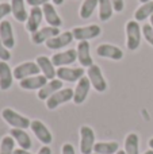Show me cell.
<instances>
[{
  "label": "cell",
  "instance_id": "obj_1",
  "mask_svg": "<svg viewBox=\"0 0 153 154\" xmlns=\"http://www.w3.org/2000/svg\"><path fill=\"white\" fill-rule=\"evenodd\" d=\"M125 31H126V48L130 51H136L141 45L142 27L137 20H129L126 23Z\"/></svg>",
  "mask_w": 153,
  "mask_h": 154
},
{
  "label": "cell",
  "instance_id": "obj_2",
  "mask_svg": "<svg viewBox=\"0 0 153 154\" xmlns=\"http://www.w3.org/2000/svg\"><path fill=\"white\" fill-rule=\"evenodd\" d=\"M2 118L12 128H23V130H26V128H29L30 125H31V120H30L29 118H26V116H23V115H20L19 112L14 111L12 108L3 109Z\"/></svg>",
  "mask_w": 153,
  "mask_h": 154
},
{
  "label": "cell",
  "instance_id": "obj_3",
  "mask_svg": "<svg viewBox=\"0 0 153 154\" xmlns=\"http://www.w3.org/2000/svg\"><path fill=\"white\" fill-rule=\"evenodd\" d=\"M73 38L79 42L81 41H89V39H95L102 34V29L98 24H88V26H80V27H73L72 30Z\"/></svg>",
  "mask_w": 153,
  "mask_h": 154
},
{
  "label": "cell",
  "instance_id": "obj_4",
  "mask_svg": "<svg viewBox=\"0 0 153 154\" xmlns=\"http://www.w3.org/2000/svg\"><path fill=\"white\" fill-rule=\"evenodd\" d=\"M87 77L89 79V82H91V87L94 88L96 92H106L107 91V81H106L105 76L102 73V69L98 65H92L87 69Z\"/></svg>",
  "mask_w": 153,
  "mask_h": 154
},
{
  "label": "cell",
  "instance_id": "obj_5",
  "mask_svg": "<svg viewBox=\"0 0 153 154\" xmlns=\"http://www.w3.org/2000/svg\"><path fill=\"white\" fill-rule=\"evenodd\" d=\"M95 133L89 126L80 127V152L81 154H92L95 146Z\"/></svg>",
  "mask_w": 153,
  "mask_h": 154
},
{
  "label": "cell",
  "instance_id": "obj_6",
  "mask_svg": "<svg viewBox=\"0 0 153 154\" xmlns=\"http://www.w3.org/2000/svg\"><path fill=\"white\" fill-rule=\"evenodd\" d=\"M14 79L16 80H24L27 77H31V76H37L41 73V69L38 66L37 62H33V61H26V62H22L19 64L18 66L14 68Z\"/></svg>",
  "mask_w": 153,
  "mask_h": 154
},
{
  "label": "cell",
  "instance_id": "obj_7",
  "mask_svg": "<svg viewBox=\"0 0 153 154\" xmlns=\"http://www.w3.org/2000/svg\"><path fill=\"white\" fill-rule=\"evenodd\" d=\"M70 100H73V89L72 88H62L46 100V107L48 109H56L61 104L68 103Z\"/></svg>",
  "mask_w": 153,
  "mask_h": 154
},
{
  "label": "cell",
  "instance_id": "obj_8",
  "mask_svg": "<svg viewBox=\"0 0 153 154\" xmlns=\"http://www.w3.org/2000/svg\"><path fill=\"white\" fill-rule=\"evenodd\" d=\"M86 76L84 68H70V66H61L57 68V79L67 82H76Z\"/></svg>",
  "mask_w": 153,
  "mask_h": 154
},
{
  "label": "cell",
  "instance_id": "obj_9",
  "mask_svg": "<svg viewBox=\"0 0 153 154\" xmlns=\"http://www.w3.org/2000/svg\"><path fill=\"white\" fill-rule=\"evenodd\" d=\"M30 128L33 130L34 135L37 137V139L43 145H50L53 142V135H52L50 130L46 127V125H43V122L41 120H33Z\"/></svg>",
  "mask_w": 153,
  "mask_h": 154
},
{
  "label": "cell",
  "instance_id": "obj_10",
  "mask_svg": "<svg viewBox=\"0 0 153 154\" xmlns=\"http://www.w3.org/2000/svg\"><path fill=\"white\" fill-rule=\"evenodd\" d=\"M96 54L102 58H108L114 60V61H119L123 58V51L121 48L111 43H102L96 48Z\"/></svg>",
  "mask_w": 153,
  "mask_h": 154
},
{
  "label": "cell",
  "instance_id": "obj_11",
  "mask_svg": "<svg viewBox=\"0 0 153 154\" xmlns=\"http://www.w3.org/2000/svg\"><path fill=\"white\" fill-rule=\"evenodd\" d=\"M89 89H91V82H89V79L86 75L79 80L77 84H76V88L73 89V101H75V104H83L86 101L87 96H88Z\"/></svg>",
  "mask_w": 153,
  "mask_h": 154
},
{
  "label": "cell",
  "instance_id": "obj_12",
  "mask_svg": "<svg viewBox=\"0 0 153 154\" xmlns=\"http://www.w3.org/2000/svg\"><path fill=\"white\" fill-rule=\"evenodd\" d=\"M77 61L81 65V68H87L94 65V60L91 57V45L88 41H81L77 43Z\"/></svg>",
  "mask_w": 153,
  "mask_h": 154
},
{
  "label": "cell",
  "instance_id": "obj_13",
  "mask_svg": "<svg viewBox=\"0 0 153 154\" xmlns=\"http://www.w3.org/2000/svg\"><path fill=\"white\" fill-rule=\"evenodd\" d=\"M42 19H43L42 7H31L29 16H27V20H26V30L30 34H34L35 31L39 30Z\"/></svg>",
  "mask_w": 153,
  "mask_h": 154
},
{
  "label": "cell",
  "instance_id": "obj_14",
  "mask_svg": "<svg viewBox=\"0 0 153 154\" xmlns=\"http://www.w3.org/2000/svg\"><path fill=\"white\" fill-rule=\"evenodd\" d=\"M58 34H60L58 27L46 26V27L39 29L38 31H35L34 34H31V42L34 43V45H42V43H46L49 39L54 38Z\"/></svg>",
  "mask_w": 153,
  "mask_h": 154
},
{
  "label": "cell",
  "instance_id": "obj_15",
  "mask_svg": "<svg viewBox=\"0 0 153 154\" xmlns=\"http://www.w3.org/2000/svg\"><path fill=\"white\" fill-rule=\"evenodd\" d=\"M77 60V51L76 49H68V50L62 51V53H56L52 57V62L56 68L61 66H69L70 64L76 62Z\"/></svg>",
  "mask_w": 153,
  "mask_h": 154
},
{
  "label": "cell",
  "instance_id": "obj_16",
  "mask_svg": "<svg viewBox=\"0 0 153 154\" xmlns=\"http://www.w3.org/2000/svg\"><path fill=\"white\" fill-rule=\"evenodd\" d=\"M73 34L72 31H62L60 32L58 35H56L54 38L49 39L48 42L45 43L46 48L50 49V50H58V49H62L65 46H68L69 43L73 42Z\"/></svg>",
  "mask_w": 153,
  "mask_h": 154
},
{
  "label": "cell",
  "instance_id": "obj_17",
  "mask_svg": "<svg viewBox=\"0 0 153 154\" xmlns=\"http://www.w3.org/2000/svg\"><path fill=\"white\" fill-rule=\"evenodd\" d=\"M62 88H64V81H61L60 79L49 80V81L38 91V99H39V100H48L52 95H54V93L58 92Z\"/></svg>",
  "mask_w": 153,
  "mask_h": 154
},
{
  "label": "cell",
  "instance_id": "obj_18",
  "mask_svg": "<svg viewBox=\"0 0 153 154\" xmlns=\"http://www.w3.org/2000/svg\"><path fill=\"white\" fill-rule=\"evenodd\" d=\"M0 39L4 43L5 48L12 49L15 46V37H14V29L11 22L2 20L0 22Z\"/></svg>",
  "mask_w": 153,
  "mask_h": 154
},
{
  "label": "cell",
  "instance_id": "obj_19",
  "mask_svg": "<svg viewBox=\"0 0 153 154\" xmlns=\"http://www.w3.org/2000/svg\"><path fill=\"white\" fill-rule=\"evenodd\" d=\"M48 81L49 80L43 75H37V76L27 77V79H24V80H20V81H19V87L26 91H35V89L39 91Z\"/></svg>",
  "mask_w": 153,
  "mask_h": 154
},
{
  "label": "cell",
  "instance_id": "obj_20",
  "mask_svg": "<svg viewBox=\"0 0 153 154\" xmlns=\"http://www.w3.org/2000/svg\"><path fill=\"white\" fill-rule=\"evenodd\" d=\"M35 62H37L38 66H39L41 73L48 80H54L57 77V69L53 65V62H52V58H49V57H46V56H39Z\"/></svg>",
  "mask_w": 153,
  "mask_h": 154
},
{
  "label": "cell",
  "instance_id": "obj_21",
  "mask_svg": "<svg viewBox=\"0 0 153 154\" xmlns=\"http://www.w3.org/2000/svg\"><path fill=\"white\" fill-rule=\"evenodd\" d=\"M14 72L10 65L4 61H0V91H8L12 87Z\"/></svg>",
  "mask_w": 153,
  "mask_h": 154
},
{
  "label": "cell",
  "instance_id": "obj_22",
  "mask_svg": "<svg viewBox=\"0 0 153 154\" xmlns=\"http://www.w3.org/2000/svg\"><path fill=\"white\" fill-rule=\"evenodd\" d=\"M42 11H43V18L45 20L48 22L49 26L52 27H61L62 24V20L60 18V15L57 14L56 8H54V4L52 3H46L45 5H42Z\"/></svg>",
  "mask_w": 153,
  "mask_h": 154
},
{
  "label": "cell",
  "instance_id": "obj_23",
  "mask_svg": "<svg viewBox=\"0 0 153 154\" xmlns=\"http://www.w3.org/2000/svg\"><path fill=\"white\" fill-rule=\"evenodd\" d=\"M10 135L15 139V142L19 145L20 149L30 150L33 147V141L30 135L23 130V128H11Z\"/></svg>",
  "mask_w": 153,
  "mask_h": 154
},
{
  "label": "cell",
  "instance_id": "obj_24",
  "mask_svg": "<svg viewBox=\"0 0 153 154\" xmlns=\"http://www.w3.org/2000/svg\"><path fill=\"white\" fill-rule=\"evenodd\" d=\"M11 14L14 15L15 20L26 22L29 12L26 10V0H11Z\"/></svg>",
  "mask_w": 153,
  "mask_h": 154
},
{
  "label": "cell",
  "instance_id": "obj_25",
  "mask_svg": "<svg viewBox=\"0 0 153 154\" xmlns=\"http://www.w3.org/2000/svg\"><path fill=\"white\" fill-rule=\"evenodd\" d=\"M125 153L126 154H140V137L136 133H130L125 139Z\"/></svg>",
  "mask_w": 153,
  "mask_h": 154
},
{
  "label": "cell",
  "instance_id": "obj_26",
  "mask_svg": "<svg viewBox=\"0 0 153 154\" xmlns=\"http://www.w3.org/2000/svg\"><path fill=\"white\" fill-rule=\"evenodd\" d=\"M118 150V142H96L94 146V153L96 154H117Z\"/></svg>",
  "mask_w": 153,
  "mask_h": 154
},
{
  "label": "cell",
  "instance_id": "obj_27",
  "mask_svg": "<svg viewBox=\"0 0 153 154\" xmlns=\"http://www.w3.org/2000/svg\"><path fill=\"white\" fill-rule=\"evenodd\" d=\"M153 15V0L148 3H144L141 4L140 7L136 10L134 12V20L137 22H141V20H145V19L151 18Z\"/></svg>",
  "mask_w": 153,
  "mask_h": 154
},
{
  "label": "cell",
  "instance_id": "obj_28",
  "mask_svg": "<svg viewBox=\"0 0 153 154\" xmlns=\"http://www.w3.org/2000/svg\"><path fill=\"white\" fill-rule=\"evenodd\" d=\"M98 7H99V19L102 22H107L111 19L114 14V8L110 0H98Z\"/></svg>",
  "mask_w": 153,
  "mask_h": 154
},
{
  "label": "cell",
  "instance_id": "obj_29",
  "mask_svg": "<svg viewBox=\"0 0 153 154\" xmlns=\"http://www.w3.org/2000/svg\"><path fill=\"white\" fill-rule=\"evenodd\" d=\"M98 7V0H84L80 5L79 15L81 19H89Z\"/></svg>",
  "mask_w": 153,
  "mask_h": 154
},
{
  "label": "cell",
  "instance_id": "obj_30",
  "mask_svg": "<svg viewBox=\"0 0 153 154\" xmlns=\"http://www.w3.org/2000/svg\"><path fill=\"white\" fill-rule=\"evenodd\" d=\"M15 150V139L11 135L3 137L0 142V154H14Z\"/></svg>",
  "mask_w": 153,
  "mask_h": 154
},
{
  "label": "cell",
  "instance_id": "obj_31",
  "mask_svg": "<svg viewBox=\"0 0 153 154\" xmlns=\"http://www.w3.org/2000/svg\"><path fill=\"white\" fill-rule=\"evenodd\" d=\"M142 35H144L146 42H148L151 46H153V29H152L151 23H146L142 26Z\"/></svg>",
  "mask_w": 153,
  "mask_h": 154
},
{
  "label": "cell",
  "instance_id": "obj_32",
  "mask_svg": "<svg viewBox=\"0 0 153 154\" xmlns=\"http://www.w3.org/2000/svg\"><path fill=\"white\" fill-rule=\"evenodd\" d=\"M11 60V53H10V49L5 48L4 43L2 42L0 39V61H4V62H8Z\"/></svg>",
  "mask_w": 153,
  "mask_h": 154
},
{
  "label": "cell",
  "instance_id": "obj_33",
  "mask_svg": "<svg viewBox=\"0 0 153 154\" xmlns=\"http://www.w3.org/2000/svg\"><path fill=\"white\" fill-rule=\"evenodd\" d=\"M11 14V4L10 3H0V22Z\"/></svg>",
  "mask_w": 153,
  "mask_h": 154
},
{
  "label": "cell",
  "instance_id": "obj_34",
  "mask_svg": "<svg viewBox=\"0 0 153 154\" xmlns=\"http://www.w3.org/2000/svg\"><path fill=\"white\" fill-rule=\"evenodd\" d=\"M111 4H113V8L114 11L117 12H122L125 8V0H110Z\"/></svg>",
  "mask_w": 153,
  "mask_h": 154
},
{
  "label": "cell",
  "instance_id": "obj_35",
  "mask_svg": "<svg viewBox=\"0 0 153 154\" xmlns=\"http://www.w3.org/2000/svg\"><path fill=\"white\" fill-rule=\"evenodd\" d=\"M50 0H26V3L30 7H42L46 3H49Z\"/></svg>",
  "mask_w": 153,
  "mask_h": 154
},
{
  "label": "cell",
  "instance_id": "obj_36",
  "mask_svg": "<svg viewBox=\"0 0 153 154\" xmlns=\"http://www.w3.org/2000/svg\"><path fill=\"white\" fill-rule=\"evenodd\" d=\"M61 154H76L75 147H73L72 143H64L61 149Z\"/></svg>",
  "mask_w": 153,
  "mask_h": 154
},
{
  "label": "cell",
  "instance_id": "obj_37",
  "mask_svg": "<svg viewBox=\"0 0 153 154\" xmlns=\"http://www.w3.org/2000/svg\"><path fill=\"white\" fill-rule=\"evenodd\" d=\"M38 154H52V149L48 146V145H43V146L39 149Z\"/></svg>",
  "mask_w": 153,
  "mask_h": 154
},
{
  "label": "cell",
  "instance_id": "obj_38",
  "mask_svg": "<svg viewBox=\"0 0 153 154\" xmlns=\"http://www.w3.org/2000/svg\"><path fill=\"white\" fill-rule=\"evenodd\" d=\"M14 154H31V153H30L29 150H24V149H20V147H19V149L14 150Z\"/></svg>",
  "mask_w": 153,
  "mask_h": 154
},
{
  "label": "cell",
  "instance_id": "obj_39",
  "mask_svg": "<svg viewBox=\"0 0 153 154\" xmlns=\"http://www.w3.org/2000/svg\"><path fill=\"white\" fill-rule=\"evenodd\" d=\"M52 2H53L54 5H61L64 3V0H52Z\"/></svg>",
  "mask_w": 153,
  "mask_h": 154
},
{
  "label": "cell",
  "instance_id": "obj_40",
  "mask_svg": "<svg viewBox=\"0 0 153 154\" xmlns=\"http://www.w3.org/2000/svg\"><path fill=\"white\" fill-rule=\"evenodd\" d=\"M148 145H149V147H151V149L153 150V138H151V139H149V142H148Z\"/></svg>",
  "mask_w": 153,
  "mask_h": 154
},
{
  "label": "cell",
  "instance_id": "obj_41",
  "mask_svg": "<svg viewBox=\"0 0 153 154\" xmlns=\"http://www.w3.org/2000/svg\"><path fill=\"white\" fill-rule=\"evenodd\" d=\"M117 154H126V153H125V150H118Z\"/></svg>",
  "mask_w": 153,
  "mask_h": 154
},
{
  "label": "cell",
  "instance_id": "obj_42",
  "mask_svg": "<svg viewBox=\"0 0 153 154\" xmlns=\"http://www.w3.org/2000/svg\"><path fill=\"white\" fill-rule=\"evenodd\" d=\"M144 154H153V150L151 149V150H148V152H145V153H144Z\"/></svg>",
  "mask_w": 153,
  "mask_h": 154
},
{
  "label": "cell",
  "instance_id": "obj_43",
  "mask_svg": "<svg viewBox=\"0 0 153 154\" xmlns=\"http://www.w3.org/2000/svg\"><path fill=\"white\" fill-rule=\"evenodd\" d=\"M151 26H152V29H153V15L151 16Z\"/></svg>",
  "mask_w": 153,
  "mask_h": 154
},
{
  "label": "cell",
  "instance_id": "obj_44",
  "mask_svg": "<svg viewBox=\"0 0 153 154\" xmlns=\"http://www.w3.org/2000/svg\"><path fill=\"white\" fill-rule=\"evenodd\" d=\"M148 2H151V0H140V3H142V4L144 3H148Z\"/></svg>",
  "mask_w": 153,
  "mask_h": 154
},
{
  "label": "cell",
  "instance_id": "obj_45",
  "mask_svg": "<svg viewBox=\"0 0 153 154\" xmlns=\"http://www.w3.org/2000/svg\"><path fill=\"white\" fill-rule=\"evenodd\" d=\"M92 154H96V153H92Z\"/></svg>",
  "mask_w": 153,
  "mask_h": 154
}]
</instances>
